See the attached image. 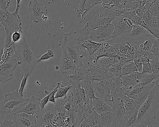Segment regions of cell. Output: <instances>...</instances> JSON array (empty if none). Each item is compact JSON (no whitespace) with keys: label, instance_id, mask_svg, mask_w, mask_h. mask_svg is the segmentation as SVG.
Here are the masks:
<instances>
[{"label":"cell","instance_id":"obj_1","mask_svg":"<svg viewBox=\"0 0 159 127\" xmlns=\"http://www.w3.org/2000/svg\"><path fill=\"white\" fill-rule=\"evenodd\" d=\"M159 81H156L148 98L139 108L136 120L132 127H143L151 120L159 121Z\"/></svg>","mask_w":159,"mask_h":127},{"label":"cell","instance_id":"obj_2","mask_svg":"<svg viewBox=\"0 0 159 127\" xmlns=\"http://www.w3.org/2000/svg\"><path fill=\"white\" fill-rule=\"evenodd\" d=\"M15 57L24 75L30 77L39 62L34 57L33 51L28 45L25 37H22L21 40L16 43Z\"/></svg>","mask_w":159,"mask_h":127},{"label":"cell","instance_id":"obj_3","mask_svg":"<svg viewBox=\"0 0 159 127\" xmlns=\"http://www.w3.org/2000/svg\"><path fill=\"white\" fill-rule=\"evenodd\" d=\"M18 11H9L7 9L0 8V24L4 27V29L10 30L11 33L15 31L22 32V23Z\"/></svg>","mask_w":159,"mask_h":127},{"label":"cell","instance_id":"obj_4","mask_svg":"<svg viewBox=\"0 0 159 127\" xmlns=\"http://www.w3.org/2000/svg\"><path fill=\"white\" fill-rule=\"evenodd\" d=\"M121 10H115L111 12H106L95 16L93 20L87 22L84 27L88 32L93 29L108 25L111 21L120 15Z\"/></svg>","mask_w":159,"mask_h":127},{"label":"cell","instance_id":"obj_5","mask_svg":"<svg viewBox=\"0 0 159 127\" xmlns=\"http://www.w3.org/2000/svg\"><path fill=\"white\" fill-rule=\"evenodd\" d=\"M156 80L131 90H124V92L125 94L132 98L135 102L138 107H139L148 98Z\"/></svg>","mask_w":159,"mask_h":127},{"label":"cell","instance_id":"obj_6","mask_svg":"<svg viewBox=\"0 0 159 127\" xmlns=\"http://www.w3.org/2000/svg\"><path fill=\"white\" fill-rule=\"evenodd\" d=\"M111 24L114 27L112 37L128 36L134 25L131 20L121 15L113 19Z\"/></svg>","mask_w":159,"mask_h":127},{"label":"cell","instance_id":"obj_7","mask_svg":"<svg viewBox=\"0 0 159 127\" xmlns=\"http://www.w3.org/2000/svg\"><path fill=\"white\" fill-rule=\"evenodd\" d=\"M29 15L31 21L37 24L48 18L47 7L39 2L38 0H30L29 3Z\"/></svg>","mask_w":159,"mask_h":127},{"label":"cell","instance_id":"obj_8","mask_svg":"<svg viewBox=\"0 0 159 127\" xmlns=\"http://www.w3.org/2000/svg\"><path fill=\"white\" fill-rule=\"evenodd\" d=\"M39 98L36 96H32L26 100L22 104L15 108L13 112L14 113H23L33 116H39L40 112Z\"/></svg>","mask_w":159,"mask_h":127},{"label":"cell","instance_id":"obj_9","mask_svg":"<svg viewBox=\"0 0 159 127\" xmlns=\"http://www.w3.org/2000/svg\"><path fill=\"white\" fill-rule=\"evenodd\" d=\"M26 98L21 96L18 89L12 92L6 94L2 101L0 103V109L13 110L26 100Z\"/></svg>","mask_w":159,"mask_h":127},{"label":"cell","instance_id":"obj_10","mask_svg":"<svg viewBox=\"0 0 159 127\" xmlns=\"http://www.w3.org/2000/svg\"><path fill=\"white\" fill-rule=\"evenodd\" d=\"M114 27L111 23L108 25L93 29L89 32V39L98 43H103L112 37Z\"/></svg>","mask_w":159,"mask_h":127},{"label":"cell","instance_id":"obj_11","mask_svg":"<svg viewBox=\"0 0 159 127\" xmlns=\"http://www.w3.org/2000/svg\"><path fill=\"white\" fill-rule=\"evenodd\" d=\"M92 84L95 97L107 100H111L110 95V85L109 81L104 80L92 81Z\"/></svg>","mask_w":159,"mask_h":127},{"label":"cell","instance_id":"obj_12","mask_svg":"<svg viewBox=\"0 0 159 127\" xmlns=\"http://www.w3.org/2000/svg\"><path fill=\"white\" fill-rule=\"evenodd\" d=\"M89 33L84 28H73L63 35L64 39L69 41H74L77 42L79 46L85 41L89 39Z\"/></svg>","mask_w":159,"mask_h":127},{"label":"cell","instance_id":"obj_13","mask_svg":"<svg viewBox=\"0 0 159 127\" xmlns=\"http://www.w3.org/2000/svg\"><path fill=\"white\" fill-rule=\"evenodd\" d=\"M14 127H35L37 122L36 116L23 113H14Z\"/></svg>","mask_w":159,"mask_h":127},{"label":"cell","instance_id":"obj_14","mask_svg":"<svg viewBox=\"0 0 159 127\" xmlns=\"http://www.w3.org/2000/svg\"><path fill=\"white\" fill-rule=\"evenodd\" d=\"M144 74V73L136 71L128 75L121 76L120 77L122 80L123 89L131 90L138 87Z\"/></svg>","mask_w":159,"mask_h":127},{"label":"cell","instance_id":"obj_15","mask_svg":"<svg viewBox=\"0 0 159 127\" xmlns=\"http://www.w3.org/2000/svg\"><path fill=\"white\" fill-rule=\"evenodd\" d=\"M108 104L111 106V112L115 119L116 127H120L123 117L125 113L123 103L120 98L114 99L113 101L107 100Z\"/></svg>","mask_w":159,"mask_h":127},{"label":"cell","instance_id":"obj_16","mask_svg":"<svg viewBox=\"0 0 159 127\" xmlns=\"http://www.w3.org/2000/svg\"><path fill=\"white\" fill-rule=\"evenodd\" d=\"M61 48L62 51L66 52L68 56L77 63V67L81 65L82 64L79 60L80 52L79 45L76 42L64 39V42Z\"/></svg>","mask_w":159,"mask_h":127},{"label":"cell","instance_id":"obj_17","mask_svg":"<svg viewBox=\"0 0 159 127\" xmlns=\"http://www.w3.org/2000/svg\"><path fill=\"white\" fill-rule=\"evenodd\" d=\"M70 83L72 89L70 94L73 102L78 106H80L86 102L84 90L81 87L80 81H72Z\"/></svg>","mask_w":159,"mask_h":127},{"label":"cell","instance_id":"obj_18","mask_svg":"<svg viewBox=\"0 0 159 127\" xmlns=\"http://www.w3.org/2000/svg\"><path fill=\"white\" fill-rule=\"evenodd\" d=\"M18 65L15 57H11L4 61H0V75L12 77L14 70Z\"/></svg>","mask_w":159,"mask_h":127},{"label":"cell","instance_id":"obj_19","mask_svg":"<svg viewBox=\"0 0 159 127\" xmlns=\"http://www.w3.org/2000/svg\"><path fill=\"white\" fill-rule=\"evenodd\" d=\"M91 100L86 101L81 105L78 106V111L76 115V121L75 127H80L81 122L84 119L90 116L93 110Z\"/></svg>","mask_w":159,"mask_h":127},{"label":"cell","instance_id":"obj_20","mask_svg":"<svg viewBox=\"0 0 159 127\" xmlns=\"http://www.w3.org/2000/svg\"><path fill=\"white\" fill-rule=\"evenodd\" d=\"M57 113L55 107L45 106L41 109L40 114L37 116V122L40 121L47 124H51V121Z\"/></svg>","mask_w":159,"mask_h":127},{"label":"cell","instance_id":"obj_21","mask_svg":"<svg viewBox=\"0 0 159 127\" xmlns=\"http://www.w3.org/2000/svg\"><path fill=\"white\" fill-rule=\"evenodd\" d=\"M64 77L70 82L80 81L84 78L88 77L82 67H76L75 68L63 73Z\"/></svg>","mask_w":159,"mask_h":127},{"label":"cell","instance_id":"obj_22","mask_svg":"<svg viewBox=\"0 0 159 127\" xmlns=\"http://www.w3.org/2000/svg\"><path fill=\"white\" fill-rule=\"evenodd\" d=\"M133 0H104L102 6L105 9H111L116 7L119 9H129L130 10Z\"/></svg>","mask_w":159,"mask_h":127},{"label":"cell","instance_id":"obj_23","mask_svg":"<svg viewBox=\"0 0 159 127\" xmlns=\"http://www.w3.org/2000/svg\"><path fill=\"white\" fill-rule=\"evenodd\" d=\"M77 67V63L70 58L65 52L62 51V56L60 61V71L62 74Z\"/></svg>","mask_w":159,"mask_h":127},{"label":"cell","instance_id":"obj_24","mask_svg":"<svg viewBox=\"0 0 159 127\" xmlns=\"http://www.w3.org/2000/svg\"><path fill=\"white\" fill-rule=\"evenodd\" d=\"M91 101L93 108L98 114H100L105 111H111L112 109L105 99L95 97Z\"/></svg>","mask_w":159,"mask_h":127},{"label":"cell","instance_id":"obj_25","mask_svg":"<svg viewBox=\"0 0 159 127\" xmlns=\"http://www.w3.org/2000/svg\"><path fill=\"white\" fill-rule=\"evenodd\" d=\"M13 116L11 110L0 109V127H14Z\"/></svg>","mask_w":159,"mask_h":127},{"label":"cell","instance_id":"obj_26","mask_svg":"<svg viewBox=\"0 0 159 127\" xmlns=\"http://www.w3.org/2000/svg\"><path fill=\"white\" fill-rule=\"evenodd\" d=\"M119 62V59L116 57L101 56L97 59L94 64L103 70H107L110 66Z\"/></svg>","mask_w":159,"mask_h":127},{"label":"cell","instance_id":"obj_27","mask_svg":"<svg viewBox=\"0 0 159 127\" xmlns=\"http://www.w3.org/2000/svg\"><path fill=\"white\" fill-rule=\"evenodd\" d=\"M80 84L81 87L84 90L86 101H91L95 97L92 86V81L88 77L80 81Z\"/></svg>","mask_w":159,"mask_h":127},{"label":"cell","instance_id":"obj_28","mask_svg":"<svg viewBox=\"0 0 159 127\" xmlns=\"http://www.w3.org/2000/svg\"><path fill=\"white\" fill-rule=\"evenodd\" d=\"M101 127H116L115 119L111 111H107L99 114Z\"/></svg>","mask_w":159,"mask_h":127},{"label":"cell","instance_id":"obj_29","mask_svg":"<svg viewBox=\"0 0 159 127\" xmlns=\"http://www.w3.org/2000/svg\"><path fill=\"white\" fill-rule=\"evenodd\" d=\"M149 32L142 26L134 24L132 30L128 36L134 40H136L147 36Z\"/></svg>","mask_w":159,"mask_h":127},{"label":"cell","instance_id":"obj_30","mask_svg":"<svg viewBox=\"0 0 159 127\" xmlns=\"http://www.w3.org/2000/svg\"><path fill=\"white\" fill-rule=\"evenodd\" d=\"M123 103L125 111H129L139 108L135 102L132 98L125 94L121 98Z\"/></svg>","mask_w":159,"mask_h":127},{"label":"cell","instance_id":"obj_31","mask_svg":"<svg viewBox=\"0 0 159 127\" xmlns=\"http://www.w3.org/2000/svg\"><path fill=\"white\" fill-rule=\"evenodd\" d=\"M104 0H86L83 9L81 13L80 17L82 18V20L85 19L84 15L94 5L98 4H102Z\"/></svg>","mask_w":159,"mask_h":127},{"label":"cell","instance_id":"obj_32","mask_svg":"<svg viewBox=\"0 0 159 127\" xmlns=\"http://www.w3.org/2000/svg\"><path fill=\"white\" fill-rule=\"evenodd\" d=\"M58 85L56 93L55 95V99L58 98H66V94L68 91L71 89V85H68L65 86L62 85L61 82H58L57 83Z\"/></svg>","mask_w":159,"mask_h":127},{"label":"cell","instance_id":"obj_33","mask_svg":"<svg viewBox=\"0 0 159 127\" xmlns=\"http://www.w3.org/2000/svg\"><path fill=\"white\" fill-rule=\"evenodd\" d=\"M147 37L151 40L152 44L150 51L154 55L159 57V39L157 38L154 35L149 32Z\"/></svg>","mask_w":159,"mask_h":127},{"label":"cell","instance_id":"obj_34","mask_svg":"<svg viewBox=\"0 0 159 127\" xmlns=\"http://www.w3.org/2000/svg\"><path fill=\"white\" fill-rule=\"evenodd\" d=\"M138 71L137 68L133 60L127 62L122 67L121 76L128 75Z\"/></svg>","mask_w":159,"mask_h":127},{"label":"cell","instance_id":"obj_35","mask_svg":"<svg viewBox=\"0 0 159 127\" xmlns=\"http://www.w3.org/2000/svg\"><path fill=\"white\" fill-rule=\"evenodd\" d=\"M5 31V38L3 44V49H8L15 47L16 43L12 42L11 40V32L8 29H4Z\"/></svg>","mask_w":159,"mask_h":127},{"label":"cell","instance_id":"obj_36","mask_svg":"<svg viewBox=\"0 0 159 127\" xmlns=\"http://www.w3.org/2000/svg\"><path fill=\"white\" fill-rule=\"evenodd\" d=\"M91 119L92 127H101L100 126V118L99 114H98L93 108L91 112L90 116Z\"/></svg>","mask_w":159,"mask_h":127},{"label":"cell","instance_id":"obj_37","mask_svg":"<svg viewBox=\"0 0 159 127\" xmlns=\"http://www.w3.org/2000/svg\"><path fill=\"white\" fill-rule=\"evenodd\" d=\"M57 87H58V85L57 84L56 87L55 89H54L52 91H49L47 90L44 91V92L47 94V95L45 97H44V98H43V99H41V100L39 99V101L41 109H43L46 106V104H47L48 102H49V98H50V96L52 95V94L53 93V92L57 89Z\"/></svg>","mask_w":159,"mask_h":127},{"label":"cell","instance_id":"obj_38","mask_svg":"<svg viewBox=\"0 0 159 127\" xmlns=\"http://www.w3.org/2000/svg\"><path fill=\"white\" fill-rule=\"evenodd\" d=\"M149 63L151 67L152 73L154 74H159V58H155L149 60Z\"/></svg>","mask_w":159,"mask_h":127},{"label":"cell","instance_id":"obj_39","mask_svg":"<svg viewBox=\"0 0 159 127\" xmlns=\"http://www.w3.org/2000/svg\"><path fill=\"white\" fill-rule=\"evenodd\" d=\"M29 76L27 75H24V77L21 81V84L20 87L18 89V93L21 96L24 97V91L25 90V87L26 85Z\"/></svg>","mask_w":159,"mask_h":127},{"label":"cell","instance_id":"obj_40","mask_svg":"<svg viewBox=\"0 0 159 127\" xmlns=\"http://www.w3.org/2000/svg\"><path fill=\"white\" fill-rule=\"evenodd\" d=\"M54 56V54L53 51L51 49H48L47 50V52L43 54L40 58L38 59L39 63L42 61H44V60H49V59H52L53 58Z\"/></svg>","mask_w":159,"mask_h":127},{"label":"cell","instance_id":"obj_41","mask_svg":"<svg viewBox=\"0 0 159 127\" xmlns=\"http://www.w3.org/2000/svg\"><path fill=\"white\" fill-rule=\"evenodd\" d=\"M22 32L19 31H16L12 33L11 40L14 43H16L19 42L22 38Z\"/></svg>","mask_w":159,"mask_h":127},{"label":"cell","instance_id":"obj_42","mask_svg":"<svg viewBox=\"0 0 159 127\" xmlns=\"http://www.w3.org/2000/svg\"><path fill=\"white\" fill-rule=\"evenodd\" d=\"M142 73H148V74L152 73L151 67L149 62L143 63Z\"/></svg>","mask_w":159,"mask_h":127},{"label":"cell","instance_id":"obj_43","mask_svg":"<svg viewBox=\"0 0 159 127\" xmlns=\"http://www.w3.org/2000/svg\"><path fill=\"white\" fill-rule=\"evenodd\" d=\"M12 78V77H11V76H5L0 75V87L7 81L11 80Z\"/></svg>","mask_w":159,"mask_h":127},{"label":"cell","instance_id":"obj_44","mask_svg":"<svg viewBox=\"0 0 159 127\" xmlns=\"http://www.w3.org/2000/svg\"><path fill=\"white\" fill-rule=\"evenodd\" d=\"M136 67L137 68L138 71V72H142V68H143V64L142 63H137V64H135Z\"/></svg>","mask_w":159,"mask_h":127},{"label":"cell","instance_id":"obj_45","mask_svg":"<svg viewBox=\"0 0 159 127\" xmlns=\"http://www.w3.org/2000/svg\"><path fill=\"white\" fill-rule=\"evenodd\" d=\"M0 8H5V9L8 8L6 5L5 0H0Z\"/></svg>","mask_w":159,"mask_h":127},{"label":"cell","instance_id":"obj_46","mask_svg":"<svg viewBox=\"0 0 159 127\" xmlns=\"http://www.w3.org/2000/svg\"><path fill=\"white\" fill-rule=\"evenodd\" d=\"M21 0H16V10H19L20 7V4H21Z\"/></svg>","mask_w":159,"mask_h":127},{"label":"cell","instance_id":"obj_47","mask_svg":"<svg viewBox=\"0 0 159 127\" xmlns=\"http://www.w3.org/2000/svg\"><path fill=\"white\" fill-rule=\"evenodd\" d=\"M5 2H6V5L7 7H8L9 6L10 2H11V0H5Z\"/></svg>","mask_w":159,"mask_h":127},{"label":"cell","instance_id":"obj_48","mask_svg":"<svg viewBox=\"0 0 159 127\" xmlns=\"http://www.w3.org/2000/svg\"><path fill=\"white\" fill-rule=\"evenodd\" d=\"M142 1L145 2H146V3H148V2H149L150 1H152V0H142Z\"/></svg>","mask_w":159,"mask_h":127},{"label":"cell","instance_id":"obj_49","mask_svg":"<svg viewBox=\"0 0 159 127\" xmlns=\"http://www.w3.org/2000/svg\"><path fill=\"white\" fill-rule=\"evenodd\" d=\"M2 25L1 24H0V33H1V31L2 30Z\"/></svg>","mask_w":159,"mask_h":127}]
</instances>
